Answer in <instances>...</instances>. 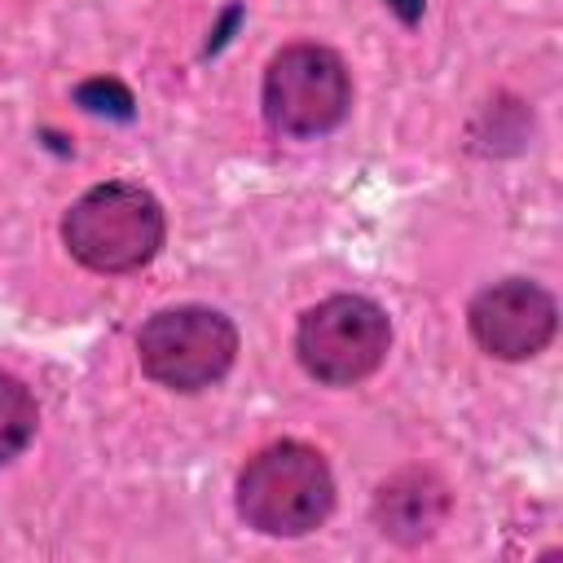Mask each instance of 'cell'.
I'll return each instance as SVG.
<instances>
[{
	"label": "cell",
	"mask_w": 563,
	"mask_h": 563,
	"mask_svg": "<svg viewBox=\"0 0 563 563\" xmlns=\"http://www.w3.org/2000/svg\"><path fill=\"white\" fill-rule=\"evenodd\" d=\"M352 110L347 62L325 44H286L264 70V119L286 136H325Z\"/></svg>",
	"instance_id": "5b68a950"
},
{
	"label": "cell",
	"mask_w": 563,
	"mask_h": 563,
	"mask_svg": "<svg viewBox=\"0 0 563 563\" xmlns=\"http://www.w3.org/2000/svg\"><path fill=\"white\" fill-rule=\"evenodd\" d=\"M391 4L405 13V22H413V18H418V0H391Z\"/></svg>",
	"instance_id": "30bf717a"
},
{
	"label": "cell",
	"mask_w": 563,
	"mask_h": 563,
	"mask_svg": "<svg viewBox=\"0 0 563 563\" xmlns=\"http://www.w3.org/2000/svg\"><path fill=\"white\" fill-rule=\"evenodd\" d=\"M141 369L172 391H202L220 383L238 361V330L224 312L180 303L154 312L136 334Z\"/></svg>",
	"instance_id": "277c9868"
},
{
	"label": "cell",
	"mask_w": 563,
	"mask_h": 563,
	"mask_svg": "<svg viewBox=\"0 0 563 563\" xmlns=\"http://www.w3.org/2000/svg\"><path fill=\"white\" fill-rule=\"evenodd\" d=\"M330 510V462L303 440H277L260 449L238 475V515L264 537H308Z\"/></svg>",
	"instance_id": "7a4b0ae2"
},
{
	"label": "cell",
	"mask_w": 563,
	"mask_h": 563,
	"mask_svg": "<svg viewBox=\"0 0 563 563\" xmlns=\"http://www.w3.org/2000/svg\"><path fill=\"white\" fill-rule=\"evenodd\" d=\"M79 106H88V110H97V114H119V119H128L132 114V92L119 84V79H92V84H79Z\"/></svg>",
	"instance_id": "9c48e42d"
},
{
	"label": "cell",
	"mask_w": 563,
	"mask_h": 563,
	"mask_svg": "<svg viewBox=\"0 0 563 563\" xmlns=\"http://www.w3.org/2000/svg\"><path fill=\"white\" fill-rule=\"evenodd\" d=\"M449 506H453L449 484L435 471L409 466L383 479V488L374 493V523L396 545H422L440 532V523L449 519Z\"/></svg>",
	"instance_id": "52a82bcc"
},
{
	"label": "cell",
	"mask_w": 563,
	"mask_h": 563,
	"mask_svg": "<svg viewBox=\"0 0 563 563\" xmlns=\"http://www.w3.org/2000/svg\"><path fill=\"white\" fill-rule=\"evenodd\" d=\"M471 339L497 361H528L545 352L559 330V303L545 286L528 277H506L484 286L466 308Z\"/></svg>",
	"instance_id": "8992f818"
},
{
	"label": "cell",
	"mask_w": 563,
	"mask_h": 563,
	"mask_svg": "<svg viewBox=\"0 0 563 563\" xmlns=\"http://www.w3.org/2000/svg\"><path fill=\"white\" fill-rule=\"evenodd\" d=\"M35 427H40V409L31 387L13 374H0V466H9L31 444Z\"/></svg>",
	"instance_id": "ba28073f"
},
{
	"label": "cell",
	"mask_w": 563,
	"mask_h": 563,
	"mask_svg": "<svg viewBox=\"0 0 563 563\" xmlns=\"http://www.w3.org/2000/svg\"><path fill=\"white\" fill-rule=\"evenodd\" d=\"M163 238H167V220L158 198L128 180L92 185L62 216V242L70 260L106 277L145 268L163 251Z\"/></svg>",
	"instance_id": "6da1fadb"
},
{
	"label": "cell",
	"mask_w": 563,
	"mask_h": 563,
	"mask_svg": "<svg viewBox=\"0 0 563 563\" xmlns=\"http://www.w3.org/2000/svg\"><path fill=\"white\" fill-rule=\"evenodd\" d=\"M387 347L391 321L365 295H330L295 325V356L325 387H352L369 378L387 361Z\"/></svg>",
	"instance_id": "3957f363"
}]
</instances>
